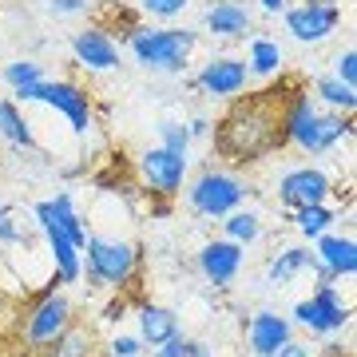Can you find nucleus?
<instances>
[{
  "label": "nucleus",
  "instance_id": "nucleus-1",
  "mask_svg": "<svg viewBox=\"0 0 357 357\" xmlns=\"http://www.w3.org/2000/svg\"><path fill=\"white\" fill-rule=\"evenodd\" d=\"M294 88H298V79H282L274 88L234 96L230 107L222 112V119L211 123L218 159H227V163H258V159L282 151L286 147L282 115H286Z\"/></svg>",
  "mask_w": 357,
  "mask_h": 357
},
{
  "label": "nucleus",
  "instance_id": "nucleus-2",
  "mask_svg": "<svg viewBox=\"0 0 357 357\" xmlns=\"http://www.w3.org/2000/svg\"><path fill=\"white\" fill-rule=\"evenodd\" d=\"M199 32L191 28H131L128 32V48L147 72H163V76H178L187 60H191Z\"/></svg>",
  "mask_w": 357,
  "mask_h": 357
},
{
  "label": "nucleus",
  "instance_id": "nucleus-3",
  "mask_svg": "<svg viewBox=\"0 0 357 357\" xmlns=\"http://www.w3.org/2000/svg\"><path fill=\"white\" fill-rule=\"evenodd\" d=\"M84 258H88V290H128L135 270H139V250L119 238H103V234H88L84 243Z\"/></svg>",
  "mask_w": 357,
  "mask_h": 357
},
{
  "label": "nucleus",
  "instance_id": "nucleus-4",
  "mask_svg": "<svg viewBox=\"0 0 357 357\" xmlns=\"http://www.w3.org/2000/svg\"><path fill=\"white\" fill-rule=\"evenodd\" d=\"M16 103H44V107H52V112H60L72 123V131L76 135H88L91 128H96V115H91V96L79 84H72V79H40V84H28V88L13 91Z\"/></svg>",
  "mask_w": 357,
  "mask_h": 357
},
{
  "label": "nucleus",
  "instance_id": "nucleus-5",
  "mask_svg": "<svg viewBox=\"0 0 357 357\" xmlns=\"http://www.w3.org/2000/svg\"><path fill=\"white\" fill-rule=\"evenodd\" d=\"M243 199H246V183L227 167H203L187 187V206L203 218L230 215L234 206H243Z\"/></svg>",
  "mask_w": 357,
  "mask_h": 357
},
{
  "label": "nucleus",
  "instance_id": "nucleus-6",
  "mask_svg": "<svg viewBox=\"0 0 357 357\" xmlns=\"http://www.w3.org/2000/svg\"><path fill=\"white\" fill-rule=\"evenodd\" d=\"M349 318H354V310L342 302V290L333 282H318L314 294L294 306V326L310 333H337L349 326Z\"/></svg>",
  "mask_w": 357,
  "mask_h": 357
},
{
  "label": "nucleus",
  "instance_id": "nucleus-7",
  "mask_svg": "<svg viewBox=\"0 0 357 357\" xmlns=\"http://www.w3.org/2000/svg\"><path fill=\"white\" fill-rule=\"evenodd\" d=\"M68 326H72V302L60 294L56 282H48V290L40 294L36 302H32V310L24 314L20 333H24V342L32 345V349H44V345H48L52 337H60Z\"/></svg>",
  "mask_w": 357,
  "mask_h": 357
},
{
  "label": "nucleus",
  "instance_id": "nucleus-8",
  "mask_svg": "<svg viewBox=\"0 0 357 357\" xmlns=\"http://www.w3.org/2000/svg\"><path fill=\"white\" fill-rule=\"evenodd\" d=\"M32 218H36V230L44 234V243H48L52 270H56L52 282H56V286H76V282L84 278V250L72 246V238L60 230V222H56V215H52L48 203L32 206Z\"/></svg>",
  "mask_w": 357,
  "mask_h": 357
},
{
  "label": "nucleus",
  "instance_id": "nucleus-9",
  "mask_svg": "<svg viewBox=\"0 0 357 357\" xmlns=\"http://www.w3.org/2000/svg\"><path fill=\"white\" fill-rule=\"evenodd\" d=\"M135 171H139L143 191L151 199H175L183 191V178H187V155H175L167 147H151V151L139 155Z\"/></svg>",
  "mask_w": 357,
  "mask_h": 357
},
{
  "label": "nucleus",
  "instance_id": "nucleus-10",
  "mask_svg": "<svg viewBox=\"0 0 357 357\" xmlns=\"http://www.w3.org/2000/svg\"><path fill=\"white\" fill-rule=\"evenodd\" d=\"M342 24V4L337 0H302L298 8H286V32L298 44H321Z\"/></svg>",
  "mask_w": 357,
  "mask_h": 357
},
{
  "label": "nucleus",
  "instance_id": "nucleus-11",
  "mask_svg": "<svg viewBox=\"0 0 357 357\" xmlns=\"http://www.w3.org/2000/svg\"><path fill=\"white\" fill-rule=\"evenodd\" d=\"M246 84H250V68L238 56H211L191 79V88H199L211 100H234L246 91Z\"/></svg>",
  "mask_w": 357,
  "mask_h": 357
},
{
  "label": "nucleus",
  "instance_id": "nucleus-12",
  "mask_svg": "<svg viewBox=\"0 0 357 357\" xmlns=\"http://www.w3.org/2000/svg\"><path fill=\"white\" fill-rule=\"evenodd\" d=\"M330 195H333V178L321 167H294L278 183V199L286 211H298V206H310V203H326Z\"/></svg>",
  "mask_w": 357,
  "mask_h": 357
},
{
  "label": "nucleus",
  "instance_id": "nucleus-13",
  "mask_svg": "<svg viewBox=\"0 0 357 357\" xmlns=\"http://www.w3.org/2000/svg\"><path fill=\"white\" fill-rule=\"evenodd\" d=\"M243 258H246V246L230 243V238H211V243H203V250H199V258H195V266H199V274H203L215 290H227L230 282L238 278Z\"/></svg>",
  "mask_w": 357,
  "mask_h": 357
},
{
  "label": "nucleus",
  "instance_id": "nucleus-14",
  "mask_svg": "<svg viewBox=\"0 0 357 357\" xmlns=\"http://www.w3.org/2000/svg\"><path fill=\"white\" fill-rule=\"evenodd\" d=\"M314 255H318L321 270L330 274V282H349L357 274V238L354 230H345V234H333V230H326V234H318L314 238Z\"/></svg>",
  "mask_w": 357,
  "mask_h": 357
},
{
  "label": "nucleus",
  "instance_id": "nucleus-15",
  "mask_svg": "<svg viewBox=\"0 0 357 357\" xmlns=\"http://www.w3.org/2000/svg\"><path fill=\"white\" fill-rule=\"evenodd\" d=\"M290 337H294V321L274 314V310H258L255 318L246 321V349L255 357H274Z\"/></svg>",
  "mask_w": 357,
  "mask_h": 357
},
{
  "label": "nucleus",
  "instance_id": "nucleus-16",
  "mask_svg": "<svg viewBox=\"0 0 357 357\" xmlns=\"http://www.w3.org/2000/svg\"><path fill=\"white\" fill-rule=\"evenodd\" d=\"M72 56L88 72H112V68H119V44L103 28H84V32H76L72 36Z\"/></svg>",
  "mask_w": 357,
  "mask_h": 357
},
{
  "label": "nucleus",
  "instance_id": "nucleus-17",
  "mask_svg": "<svg viewBox=\"0 0 357 357\" xmlns=\"http://www.w3.org/2000/svg\"><path fill=\"white\" fill-rule=\"evenodd\" d=\"M203 28L218 40H243L255 28V20L243 0H211L203 8Z\"/></svg>",
  "mask_w": 357,
  "mask_h": 357
},
{
  "label": "nucleus",
  "instance_id": "nucleus-18",
  "mask_svg": "<svg viewBox=\"0 0 357 357\" xmlns=\"http://www.w3.org/2000/svg\"><path fill=\"white\" fill-rule=\"evenodd\" d=\"M302 270H314V274H318V282H330V274L321 270L318 255H314L310 246H290V250H282L278 258H270L266 282H274V286H286V282H294Z\"/></svg>",
  "mask_w": 357,
  "mask_h": 357
},
{
  "label": "nucleus",
  "instance_id": "nucleus-19",
  "mask_svg": "<svg viewBox=\"0 0 357 357\" xmlns=\"http://www.w3.org/2000/svg\"><path fill=\"white\" fill-rule=\"evenodd\" d=\"M40 354L44 357H100V337H96L91 326L72 318V326H68L60 337H52Z\"/></svg>",
  "mask_w": 357,
  "mask_h": 357
},
{
  "label": "nucleus",
  "instance_id": "nucleus-20",
  "mask_svg": "<svg viewBox=\"0 0 357 357\" xmlns=\"http://www.w3.org/2000/svg\"><path fill=\"white\" fill-rule=\"evenodd\" d=\"M349 135H354V115H345V112H318L314 131H310L306 155H326V151H333L342 139H349Z\"/></svg>",
  "mask_w": 357,
  "mask_h": 357
},
{
  "label": "nucleus",
  "instance_id": "nucleus-21",
  "mask_svg": "<svg viewBox=\"0 0 357 357\" xmlns=\"http://www.w3.org/2000/svg\"><path fill=\"white\" fill-rule=\"evenodd\" d=\"M175 333H178L175 310H167V306H139V337H143L147 349L163 345L167 337H175Z\"/></svg>",
  "mask_w": 357,
  "mask_h": 357
},
{
  "label": "nucleus",
  "instance_id": "nucleus-22",
  "mask_svg": "<svg viewBox=\"0 0 357 357\" xmlns=\"http://www.w3.org/2000/svg\"><path fill=\"white\" fill-rule=\"evenodd\" d=\"M0 135L13 143V147H24V151L36 147V131L24 119V112H20L16 100H0Z\"/></svg>",
  "mask_w": 357,
  "mask_h": 357
},
{
  "label": "nucleus",
  "instance_id": "nucleus-23",
  "mask_svg": "<svg viewBox=\"0 0 357 357\" xmlns=\"http://www.w3.org/2000/svg\"><path fill=\"white\" fill-rule=\"evenodd\" d=\"M48 206H52V215H56V222H60V230H64L68 238H72V246L76 250H84V243H88V222H84V215L76 211V203H72V195L68 191H60L56 199H48Z\"/></svg>",
  "mask_w": 357,
  "mask_h": 357
},
{
  "label": "nucleus",
  "instance_id": "nucleus-24",
  "mask_svg": "<svg viewBox=\"0 0 357 357\" xmlns=\"http://www.w3.org/2000/svg\"><path fill=\"white\" fill-rule=\"evenodd\" d=\"M246 68L250 76H278L282 72V44L270 36H255L246 52Z\"/></svg>",
  "mask_w": 357,
  "mask_h": 357
},
{
  "label": "nucleus",
  "instance_id": "nucleus-25",
  "mask_svg": "<svg viewBox=\"0 0 357 357\" xmlns=\"http://www.w3.org/2000/svg\"><path fill=\"white\" fill-rule=\"evenodd\" d=\"M286 218L298 227V234H302L306 243H314L318 234H326V230L333 227V211L326 203H310V206H298V211H286Z\"/></svg>",
  "mask_w": 357,
  "mask_h": 357
},
{
  "label": "nucleus",
  "instance_id": "nucleus-26",
  "mask_svg": "<svg viewBox=\"0 0 357 357\" xmlns=\"http://www.w3.org/2000/svg\"><path fill=\"white\" fill-rule=\"evenodd\" d=\"M222 238H230V243H238V246L258 243V238H262V218H258L255 211L234 206L230 215H222Z\"/></svg>",
  "mask_w": 357,
  "mask_h": 357
},
{
  "label": "nucleus",
  "instance_id": "nucleus-27",
  "mask_svg": "<svg viewBox=\"0 0 357 357\" xmlns=\"http://www.w3.org/2000/svg\"><path fill=\"white\" fill-rule=\"evenodd\" d=\"M314 96H318L330 112L354 115V107H357V88H345L342 79H333V76H318V79H314Z\"/></svg>",
  "mask_w": 357,
  "mask_h": 357
},
{
  "label": "nucleus",
  "instance_id": "nucleus-28",
  "mask_svg": "<svg viewBox=\"0 0 357 357\" xmlns=\"http://www.w3.org/2000/svg\"><path fill=\"white\" fill-rule=\"evenodd\" d=\"M0 79L13 91H20V88H28V84H40V79H44V64H40V60H8V64L0 68Z\"/></svg>",
  "mask_w": 357,
  "mask_h": 357
},
{
  "label": "nucleus",
  "instance_id": "nucleus-29",
  "mask_svg": "<svg viewBox=\"0 0 357 357\" xmlns=\"http://www.w3.org/2000/svg\"><path fill=\"white\" fill-rule=\"evenodd\" d=\"M191 131H187V123H178V119H163L159 123V147H167V151L175 155H191Z\"/></svg>",
  "mask_w": 357,
  "mask_h": 357
},
{
  "label": "nucleus",
  "instance_id": "nucleus-30",
  "mask_svg": "<svg viewBox=\"0 0 357 357\" xmlns=\"http://www.w3.org/2000/svg\"><path fill=\"white\" fill-rule=\"evenodd\" d=\"M0 246H28V230L16 222V206H0Z\"/></svg>",
  "mask_w": 357,
  "mask_h": 357
},
{
  "label": "nucleus",
  "instance_id": "nucleus-31",
  "mask_svg": "<svg viewBox=\"0 0 357 357\" xmlns=\"http://www.w3.org/2000/svg\"><path fill=\"white\" fill-rule=\"evenodd\" d=\"M333 79H342L345 88H357V48H345L333 56Z\"/></svg>",
  "mask_w": 357,
  "mask_h": 357
},
{
  "label": "nucleus",
  "instance_id": "nucleus-32",
  "mask_svg": "<svg viewBox=\"0 0 357 357\" xmlns=\"http://www.w3.org/2000/svg\"><path fill=\"white\" fill-rule=\"evenodd\" d=\"M191 0H143V13L155 16V20H175V16L187 13Z\"/></svg>",
  "mask_w": 357,
  "mask_h": 357
},
{
  "label": "nucleus",
  "instance_id": "nucleus-33",
  "mask_svg": "<svg viewBox=\"0 0 357 357\" xmlns=\"http://www.w3.org/2000/svg\"><path fill=\"white\" fill-rule=\"evenodd\" d=\"M143 349H147V345H143L139 333H135V337H131V333H119V337L107 342V357H143Z\"/></svg>",
  "mask_w": 357,
  "mask_h": 357
},
{
  "label": "nucleus",
  "instance_id": "nucleus-34",
  "mask_svg": "<svg viewBox=\"0 0 357 357\" xmlns=\"http://www.w3.org/2000/svg\"><path fill=\"white\" fill-rule=\"evenodd\" d=\"M151 357H187V337L183 333H175V337H167L163 345H155Z\"/></svg>",
  "mask_w": 357,
  "mask_h": 357
},
{
  "label": "nucleus",
  "instance_id": "nucleus-35",
  "mask_svg": "<svg viewBox=\"0 0 357 357\" xmlns=\"http://www.w3.org/2000/svg\"><path fill=\"white\" fill-rule=\"evenodd\" d=\"M48 8L52 13H60V16H72V13H84L88 0H48Z\"/></svg>",
  "mask_w": 357,
  "mask_h": 357
},
{
  "label": "nucleus",
  "instance_id": "nucleus-36",
  "mask_svg": "<svg viewBox=\"0 0 357 357\" xmlns=\"http://www.w3.org/2000/svg\"><path fill=\"white\" fill-rule=\"evenodd\" d=\"M187 131H191V139H206L211 135V119L206 115H195L191 123H187Z\"/></svg>",
  "mask_w": 357,
  "mask_h": 357
},
{
  "label": "nucleus",
  "instance_id": "nucleus-37",
  "mask_svg": "<svg viewBox=\"0 0 357 357\" xmlns=\"http://www.w3.org/2000/svg\"><path fill=\"white\" fill-rule=\"evenodd\" d=\"M274 357H314V354H310V345H302V342H294V337H290V342L282 345Z\"/></svg>",
  "mask_w": 357,
  "mask_h": 357
},
{
  "label": "nucleus",
  "instance_id": "nucleus-38",
  "mask_svg": "<svg viewBox=\"0 0 357 357\" xmlns=\"http://www.w3.org/2000/svg\"><path fill=\"white\" fill-rule=\"evenodd\" d=\"M123 314H128V302H123V298H115L112 306L103 310V321H123Z\"/></svg>",
  "mask_w": 357,
  "mask_h": 357
},
{
  "label": "nucleus",
  "instance_id": "nucleus-39",
  "mask_svg": "<svg viewBox=\"0 0 357 357\" xmlns=\"http://www.w3.org/2000/svg\"><path fill=\"white\" fill-rule=\"evenodd\" d=\"M187 357H215V349L206 342H195V337H187Z\"/></svg>",
  "mask_w": 357,
  "mask_h": 357
},
{
  "label": "nucleus",
  "instance_id": "nucleus-40",
  "mask_svg": "<svg viewBox=\"0 0 357 357\" xmlns=\"http://www.w3.org/2000/svg\"><path fill=\"white\" fill-rule=\"evenodd\" d=\"M258 4H262V13H270V16L286 13V0H258Z\"/></svg>",
  "mask_w": 357,
  "mask_h": 357
}]
</instances>
